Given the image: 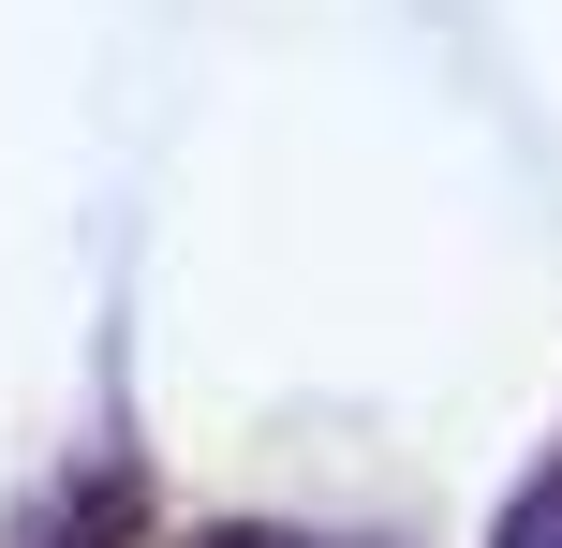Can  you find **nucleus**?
Masks as SVG:
<instances>
[{
	"label": "nucleus",
	"instance_id": "nucleus-1",
	"mask_svg": "<svg viewBox=\"0 0 562 548\" xmlns=\"http://www.w3.org/2000/svg\"><path fill=\"white\" fill-rule=\"evenodd\" d=\"M504 548H562V460L533 474V504H518V519H504Z\"/></svg>",
	"mask_w": 562,
	"mask_h": 548
},
{
	"label": "nucleus",
	"instance_id": "nucleus-2",
	"mask_svg": "<svg viewBox=\"0 0 562 548\" xmlns=\"http://www.w3.org/2000/svg\"><path fill=\"white\" fill-rule=\"evenodd\" d=\"M207 548H311V534H207Z\"/></svg>",
	"mask_w": 562,
	"mask_h": 548
}]
</instances>
